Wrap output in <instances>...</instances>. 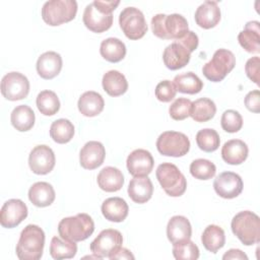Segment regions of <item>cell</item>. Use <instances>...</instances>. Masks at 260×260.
Returning <instances> with one entry per match:
<instances>
[{
    "mask_svg": "<svg viewBox=\"0 0 260 260\" xmlns=\"http://www.w3.org/2000/svg\"><path fill=\"white\" fill-rule=\"evenodd\" d=\"M45 233L37 224H27L20 233L16 256L20 260H39L43 256Z\"/></svg>",
    "mask_w": 260,
    "mask_h": 260,
    "instance_id": "obj_1",
    "label": "cell"
},
{
    "mask_svg": "<svg viewBox=\"0 0 260 260\" xmlns=\"http://www.w3.org/2000/svg\"><path fill=\"white\" fill-rule=\"evenodd\" d=\"M151 29L159 39L177 41L189 31V26L187 19L181 14L158 13L151 18Z\"/></svg>",
    "mask_w": 260,
    "mask_h": 260,
    "instance_id": "obj_2",
    "label": "cell"
},
{
    "mask_svg": "<svg viewBox=\"0 0 260 260\" xmlns=\"http://www.w3.org/2000/svg\"><path fill=\"white\" fill-rule=\"evenodd\" d=\"M93 231L94 222L87 213H78L74 216L65 217L58 224L60 237L75 243L86 240Z\"/></svg>",
    "mask_w": 260,
    "mask_h": 260,
    "instance_id": "obj_3",
    "label": "cell"
},
{
    "mask_svg": "<svg viewBox=\"0 0 260 260\" xmlns=\"http://www.w3.org/2000/svg\"><path fill=\"white\" fill-rule=\"evenodd\" d=\"M234 235L246 246L258 244L260 241L259 216L249 210L237 213L231 223Z\"/></svg>",
    "mask_w": 260,
    "mask_h": 260,
    "instance_id": "obj_4",
    "label": "cell"
},
{
    "mask_svg": "<svg viewBox=\"0 0 260 260\" xmlns=\"http://www.w3.org/2000/svg\"><path fill=\"white\" fill-rule=\"evenodd\" d=\"M77 13L75 0H51L42 7L43 20L52 26H57L74 19Z\"/></svg>",
    "mask_w": 260,
    "mask_h": 260,
    "instance_id": "obj_5",
    "label": "cell"
},
{
    "mask_svg": "<svg viewBox=\"0 0 260 260\" xmlns=\"http://www.w3.org/2000/svg\"><path fill=\"white\" fill-rule=\"evenodd\" d=\"M155 175L159 185L169 196L179 197L185 193L187 181L176 165L162 162L157 167Z\"/></svg>",
    "mask_w": 260,
    "mask_h": 260,
    "instance_id": "obj_6",
    "label": "cell"
},
{
    "mask_svg": "<svg viewBox=\"0 0 260 260\" xmlns=\"http://www.w3.org/2000/svg\"><path fill=\"white\" fill-rule=\"evenodd\" d=\"M236 57L234 53L226 49H218L214 52L211 60L203 68V75L210 81L219 82L234 69Z\"/></svg>",
    "mask_w": 260,
    "mask_h": 260,
    "instance_id": "obj_7",
    "label": "cell"
},
{
    "mask_svg": "<svg viewBox=\"0 0 260 260\" xmlns=\"http://www.w3.org/2000/svg\"><path fill=\"white\" fill-rule=\"evenodd\" d=\"M156 148L162 155L180 157L190 150V140L182 132L166 131L158 136Z\"/></svg>",
    "mask_w": 260,
    "mask_h": 260,
    "instance_id": "obj_8",
    "label": "cell"
},
{
    "mask_svg": "<svg viewBox=\"0 0 260 260\" xmlns=\"http://www.w3.org/2000/svg\"><path fill=\"white\" fill-rule=\"evenodd\" d=\"M119 24L124 35L130 40H139L147 31V23L141 10L126 7L119 15Z\"/></svg>",
    "mask_w": 260,
    "mask_h": 260,
    "instance_id": "obj_9",
    "label": "cell"
},
{
    "mask_svg": "<svg viewBox=\"0 0 260 260\" xmlns=\"http://www.w3.org/2000/svg\"><path fill=\"white\" fill-rule=\"evenodd\" d=\"M122 234L118 230L107 229L102 231L90 243L89 249L92 254H95L101 258H111L122 247Z\"/></svg>",
    "mask_w": 260,
    "mask_h": 260,
    "instance_id": "obj_10",
    "label": "cell"
},
{
    "mask_svg": "<svg viewBox=\"0 0 260 260\" xmlns=\"http://www.w3.org/2000/svg\"><path fill=\"white\" fill-rule=\"evenodd\" d=\"M29 81L20 72L12 71L5 74L1 80V93L8 101H19L27 96Z\"/></svg>",
    "mask_w": 260,
    "mask_h": 260,
    "instance_id": "obj_11",
    "label": "cell"
},
{
    "mask_svg": "<svg viewBox=\"0 0 260 260\" xmlns=\"http://www.w3.org/2000/svg\"><path fill=\"white\" fill-rule=\"evenodd\" d=\"M84 25L93 32H104L113 24V14L100 6L96 0L86 5L83 12Z\"/></svg>",
    "mask_w": 260,
    "mask_h": 260,
    "instance_id": "obj_12",
    "label": "cell"
},
{
    "mask_svg": "<svg viewBox=\"0 0 260 260\" xmlns=\"http://www.w3.org/2000/svg\"><path fill=\"white\" fill-rule=\"evenodd\" d=\"M56 157L51 147L45 144L35 146L28 156V166L37 175H47L55 167Z\"/></svg>",
    "mask_w": 260,
    "mask_h": 260,
    "instance_id": "obj_13",
    "label": "cell"
},
{
    "mask_svg": "<svg viewBox=\"0 0 260 260\" xmlns=\"http://www.w3.org/2000/svg\"><path fill=\"white\" fill-rule=\"evenodd\" d=\"M213 188L216 194L220 197L224 199H233L242 193L243 181L236 173L223 172L215 178Z\"/></svg>",
    "mask_w": 260,
    "mask_h": 260,
    "instance_id": "obj_14",
    "label": "cell"
},
{
    "mask_svg": "<svg viewBox=\"0 0 260 260\" xmlns=\"http://www.w3.org/2000/svg\"><path fill=\"white\" fill-rule=\"evenodd\" d=\"M27 216V206L20 199L7 200L0 210V223L3 228L17 226Z\"/></svg>",
    "mask_w": 260,
    "mask_h": 260,
    "instance_id": "obj_15",
    "label": "cell"
},
{
    "mask_svg": "<svg viewBox=\"0 0 260 260\" xmlns=\"http://www.w3.org/2000/svg\"><path fill=\"white\" fill-rule=\"evenodd\" d=\"M126 164L130 175L133 177H143L148 176L151 173L154 160L148 150L138 148L128 155Z\"/></svg>",
    "mask_w": 260,
    "mask_h": 260,
    "instance_id": "obj_16",
    "label": "cell"
},
{
    "mask_svg": "<svg viewBox=\"0 0 260 260\" xmlns=\"http://www.w3.org/2000/svg\"><path fill=\"white\" fill-rule=\"evenodd\" d=\"M191 58V52L178 41L167 46L162 53V61L167 68L178 70L185 67Z\"/></svg>",
    "mask_w": 260,
    "mask_h": 260,
    "instance_id": "obj_17",
    "label": "cell"
},
{
    "mask_svg": "<svg viewBox=\"0 0 260 260\" xmlns=\"http://www.w3.org/2000/svg\"><path fill=\"white\" fill-rule=\"evenodd\" d=\"M106 156V149L99 141L86 142L80 150L79 162L85 170H94L103 165Z\"/></svg>",
    "mask_w": 260,
    "mask_h": 260,
    "instance_id": "obj_18",
    "label": "cell"
},
{
    "mask_svg": "<svg viewBox=\"0 0 260 260\" xmlns=\"http://www.w3.org/2000/svg\"><path fill=\"white\" fill-rule=\"evenodd\" d=\"M62 57L54 51L43 53L37 61L38 74L44 79H52L56 77L62 69Z\"/></svg>",
    "mask_w": 260,
    "mask_h": 260,
    "instance_id": "obj_19",
    "label": "cell"
},
{
    "mask_svg": "<svg viewBox=\"0 0 260 260\" xmlns=\"http://www.w3.org/2000/svg\"><path fill=\"white\" fill-rule=\"evenodd\" d=\"M220 20V8L217 1H205L195 11L196 23L205 29L214 27Z\"/></svg>",
    "mask_w": 260,
    "mask_h": 260,
    "instance_id": "obj_20",
    "label": "cell"
},
{
    "mask_svg": "<svg viewBox=\"0 0 260 260\" xmlns=\"http://www.w3.org/2000/svg\"><path fill=\"white\" fill-rule=\"evenodd\" d=\"M167 236L173 245L190 240L192 236V226L189 219L183 215H175L171 217L167 225Z\"/></svg>",
    "mask_w": 260,
    "mask_h": 260,
    "instance_id": "obj_21",
    "label": "cell"
},
{
    "mask_svg": "<svg viewBox=\"0 0 260 260\" xmlns=\"http://www.w3.org/2000/svg\"><path fill=\"white\" fill-rule=\"evenodd\" d=\"M153 193V185L147 176L134 177L128 185V195L135 203L147 202Z\"/></svg>",
    "mask_w": 260,
    "mask_h": 260,
    "instance_id": "obj_22",
    "label": "cell"
},
{
    "mask_svg": "<svg viewBox=\"0 0 260 260\" xmlns=\"http://www.w3.org/2000/svg\"><path fill=\"white\" fill-rule=\"evenodd\" d=\"M238 41L242 48L248 53L260 52V23L257 20L248 21L245 28L239 34Z\"/></svg>",
    "mask_w": 260,
    "mask_h": 260,
    "instance_id": "obj_23",
    "label": "cell"
},
{
    "mask_svg": "<svg viewBox=\"0 0 260 260\" xmlns=\"http://www.w3.org/2000/svg\"><path fill=\"white\" fill-rule=\"evenodd\" d=\"M249 149L247 144L241 139H231L221 148L222 159L233 166L243 164L248 157Z\"/></svg>",
    "mask_w": 260,
    "mask_h": 260,
    "instance_id": "obj_24",
    "label": "cell"
},
{
    "mask_svg": "<svg viewBox=\"0 0 260 260\" xmlns=\"http://www.w3.org/2000/svg\"><path fill=\"white\" fill-rule=\"evenodd\" d=\"M79 112L85 117H95L100 115L105 107L103 96L93 90L83 92L77 103Z\"/></svg>",
    "mask_w": 260,
    "mask_h": 260,
    "instance_id": "obj_25",
    "label": "cell"
},
{
    "mask_svg": "<svg viewBox=\"0 0 260 260\" xmlns=\"http://www.w3.org/2000/svg\"><path fill=\"white\" fill-rule=\"evenodd\" d=\"M96 182L102 190L106 192H116L123 187L124 176L119 169L106 167L100 171Z\"/></svg>",
    "mask_w": 260,
    "mask_h": 260,
    "instance_id": "obj_26",
    "label": "cell"
},
{
    "mask_svg": "<svg viewBox=\"0 0 260 260\" xmlns=\"http://www.w3.org/2000/svg\"><path fill=\"white\" fill-rule=\"evenodd\" d=\"M127 202L120 197H110L102 204V213L106 219L114 222L123 221L128 215Z\"/></svg>",
    "mask_w": 260,
    "mask_h": 260,
    "instance_id": "obj_27",
    "label": "cell"
},
{
    "mask_svg": "<svg viewBox=\"0 0 260 260\" xmlns=\"http://www.w3.org/2000/svg\"><path fill=\"white\" fill-rule=\"evenodd\" d=\"M55 190L47 182H37L28 190L29 201L38 207H47L55 200Z\"/></svg>",
    "mask_w": 260,
    "mask_h": 260,
    "instance_id": "obj_28",
    "label": "cell"
},
{
    "mask_svg": "<svg viewBox=\"0 0 260 260\" xmlns=\"http://www.w3.org/2000/svg\"><path fill=\"white\" fill-rule=\"evenodd\" d=\"M102 84L104 90L111 96L122 95L128 89L126 77L118 70H110L106 72L103 76Z\"/></svg>",
    "mask_w": 260,
    "mask_h": 260,
    "instance_id": "obj_29",
    "label": "cell"
},
{
    "mask_svg": "<svg viewBox=\"0 0 260 260\" xmlns=\"http://www.w3.org/2000/svg\"><path fill=\"white\" fill-rule=\"evenodd\" d=\"M36 116L32 109L26 105H19L13 109L10 116L12 126L20 131L25 132L32 128L35 125Z\"/></svg>",
    "mask_w": 260,
    "mask_h": 260,
    "instance_id": "obj_30",
    "label": "cell"
},
{
    "mask_svg": "<svg viewBox=\"0 0 260 260\" xmlns=\"http://www.w3.org/2000/svg\"><path fill=\"white\" fill-rule=\"evenodd\" d=\"M201 241L207 251L215 254L225 244L224 231L216 224H209L203 231Z\"/></svg>",
    "mask_w": 260,
    "mask_h": 260,
    "instance_id": "obj_31",
    "label": "cell"
},
{
    "mask_svg": "<svg viewBox=\"0 0 260 260\" xmlns=\"http://www.w3.org/2000/svg\"><path fill=\"white\" fill-rule=\"evenodd\" d=\"M100 53L105 60L117 63L124 59L126 55V46L117 38H108L101 43Z\"/></svg>",
    "mask_w": 260,
    "mask_h": 260,
    "instance_id": "obj_32",
    "label": "cell"
},
{
    "mask_svg": "<svg viewBox=\"0 0 260 260\" xmlns=\"http://www.w3.org/2000/svg\"><path fill=\"white\" fill-rule=\"evenodd\" d=\"M216 113V106L213 101L207 98H200L191 105L190 116L196 122L202 123L211 120Z\"/></svg>",
    "mask_w": 260,
    "mask_h": 260,
    "instance_id": "obj_33",
    "label": "cell"
},
{
    "mask_svg": "<svg viewBox=\"0 0 260 260\" xmlns=\"http://www.w3.org/2000/svg\"><path fill=\"white\" fill-rule=\"evenodd\" d=\"M173 83L177 91L188 94L198 93L203 87V81L193 72H185L176 75Z\"/></svg>",
    "mask_w": 260,
    "mask_h": 260,
    "instance_id": "obj_34",
    "label": "cell"
},
{
    "mask_svg": "<svg viewBox=\"0 0 260 260\" xmlns=\"http://www.w3.org/2000/svg\"><path fill=\"white\" fill-rule=\"evenodd\" d=\"M77 245L75 242L59 237H53L50 244V254L53 259H70L76 255Z\"/></svg>",
    "mask_w": 260,
    "mask_h": 260,
    "instance_id": "obj_35",
    "label": "cell"
},
{
    "mask_svg": "<svg viewBox=\"0 0 260 260\" xmlns=\"http://www.w3.org/2000/svg\"><path fill=\"white\" fill-rule=\"evenodd\" d=\"M74 135V126L67 119H58L51 124L50 136L51 138L59 143L64 144L69 142Z\"/></svg>",
    "mask_w": 260,
    "mask_h": 260,
    "instance_id": "obj_36",
    "label": "cell"
},
{
    "mask_svg": "<svg viewBox=\"0 0 260 260\" xmlns=\"http://www.w3.org/2000/svg\"><path fill=\"white\" fill-rule=\"evenodd\" d=\"M37 107L41 114L53 116L60 110V101L57 94L52 90H43L37 96Z\"/></svg>",
    "mask_w": 260,
    "mask_h": 260,
    "instance_id": "obj_37",
    "label": "cell"
},
{
    "mask_svg": "<svg viewBox=\"0 0 260 260\" xmlns=\"http://www.w3.org/2000/svg\"><path fill=\"white\" fill-rule=\"evenodd\" d=\"M196 143L198 147L205 152L215 151L219 147V135L214 129H201L196 134Z\"/></svg>",
    "mask_w": 260,
    "mask_h": 260,
    "instance_id": "obj_38",
    "label": "cell"
},
{
    "mask_svg": "<svg viewBox=\"0 0 260 260\" xmlns=\"http://www.w3.org/2000/svg\"><path fill=\"white\" fill-rule=\"evenodd\" d=\"M191 175L198 180H209L214 177L216 167L213 162L205 158H197L190 165Z\"/></svg>",
    "mask_w": 260,
    "mask_h": 260,
    "instance_id": "obj_39",
    "label": "cell"
},
{
    "mask_svg": "<svg viewBox=\"0 0 260 260\" xmlns=\"http://www.w3.org/2000/svg\"><path fill=\"white\" fill-rule=\"evenodd\" d=\"M173 255L177 260H196L199 258V249L191 240L173 245Z\"/></svg>",
    "mask_w": 260,
    "mask_h": 260,
    "instance_id": "obj_40",
    "label": "cell"
},
{
    "mask_svg": "<svg viewBox=\"0 0 260 260\" xmlns=\"http://www.w3.org/2000/svg\"><path fill=\"white\" fill-rule=\"evenodd\" d=\"M221 128L228 133H236L243 126V118L241 114L235 110H226L220 119Z\"/></svg>",
    "mask_w": 260,
    "mask_h": 260,
    "instance_id": "obj_41",
    "label": "cell"
},
{
    "mask_svg": "<svg viewBox=\"0 0 260 260\" xmlns=\"http://www.w3.org/2000/svg\"><path fill=\"white\" fill-rule=\"evenodd\" d=\"M192 102L186 98L177 99L169 108V113L172 119L176 121L185 120L190 116Z\"/></svg>",
    "mask_w": 260,
    "mask_h": 260,
    "instance_id": "obj_42",
    "label": "cell"
},
{
    "mask_svg": "<svg viewBox=\"0 0 260 260\" xmlns=\"http://www.w3.org/2000/svg\"><path fill=\"white\" fill-rule=\"evenodd\" d=\"M155 96L159 102L169 103L176 96L177 89L173 82L170 80H162L160 81L155 87Z\"/></svg>",
    "mask_w": 260,
    "mask_h": 260,
    "instance_id": "obj_43",
    "label": "cell"
},
{
    "mask_svg": "<svg viewBox=\"0 0 260 260\" xmlns=\"http://www.w3.org/2000/svg\"><path fill=\"white\" fill-rule=\"evenodd\" d=\"M259 66L260 59L258 56L250 58L245 65V71L247 76L257 85H259Z\"/></svg>",
    "mask_w": 260,
    "mask_h": 260,
    "instance_id": "obj_44",
    "label": "cell"
},
{
    "mask_svg": "<svg viewBox=\"0 0 260 260\" xmlns=\"http://www.w3.org/2000/svg\"><path fill=\"white\" fill-rule=\"evenodd\" d=\"M245 106L249 111L253 113L260 112V92L258 89L252 90L247 93V95L245 96Z\"/></svg>",
    "mask_w": 260,
    "mask_h": 260,
    "instance_id": "obj_45",
    "label": "cell"
},
{
    "mask_svg": "<svg viewBox=\"0 0 260 260\" xmlns=\"http://www.w3.org/2000/svg\"><path fill=\"white\" fill-rule=\"evenodd\" d=\"M223 260L226 259H242V260H248V256L241 251L240 249H231L229 250L223 256H222Z\"/></svg>",
    "mask_w": 260,
    "mask_h": 260,
    "instance_id": "obj_46",
    "label": "cell"
},
{
    "mask_svg": "<svg viewBox=\"0 0 260 260\" xmlns=\"http://www.w3.org/2000/svg\"><path fill=\"white\" fill-rule=\"evenodd\" d=\"M110 259H134V256L128 249L121 247Z\"/></svg>",
    "mask_w": 260,
    "mask_h": 260,
    "instance_id": "obj_47",
    "label": "cell"
}]
</instances>
